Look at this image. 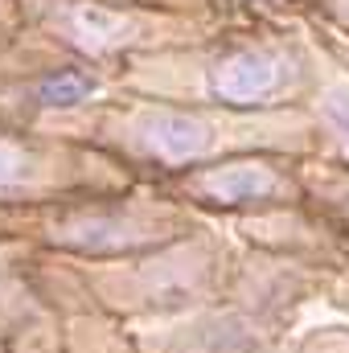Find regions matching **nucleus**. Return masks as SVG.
Instances as JSON below:
<instances>
[{"label": "nucleus", "instance_id": "obj_1", "mask_svg": "<svg viewBox=\"0 0 349 353\" xmlns=\"http://www.w3.org/2000/svg\"><path fill=\"white\" fill-rule=\"evenodd\" d=\"M275 83H279V62L267 58V54H239V58L222 62L218 74H214L218 94L230 99V103L263 99L267 90H275Z\"/></svg>", "mask_w": 349, "mask_h": 353}, {"label": "nucleus", "instance_id": "obj_2", "mask_svg": "<svg viewBox=\"0 0 349 353\" xmlns=\"http://www.w3.org/2000/svg\"><path fill=\"white\" fill-rule=\"evenodd\" d=\"M152 140H157V148H165L169 157H185V152L201 148V128L189 123V119H173V115H165V119L152 123Z\"/></svg>", "mask_w": 349, "mask_h": 353}, {"label": "nucleus", "instance_id": "obj_3", "mask_svg": "<svg viewBox=\"0 0 349 353\" xmlns=\"http://www.w3.org/2000/svg\"><path fill=\"white\" fill-rule=\"evenodd\" d=\"M119 21L115 17H107V12H99V8H79L74 12V33L83 37V46H99V41H111V37H119Z\"/></svg>", "mask_w": 349, "mask_h": 353}, {"label": "nucleus", "instance_id": "obj_4", "mask_svg": "<svg viewBox=\"0 0 349 353\" xmlns=\"http://www.w3.org/2000/svg\"><path fill=\"white\" fill-rule=\"evenodd\" d=\"M87 90H90V83L83 74H58V79H50V83L41 87V99L54 103V107H66V103H79Z\"/></svg>", "mask_w": 349, "mask_h": 353}, {"label": "nucleus", "instance_id": "obj_5", "mask_svg": "<svg viewBox=\"0 0 349 353\" xmlns=\"http://www.w3.org/2000/svg\"><path fill=\"white\" fill-rule=\"evenodd\" d=\"M267 185V176L263 173H226V176H214L210 181V189H218L222 197H230V193H255V189H263Z\"/></svg>", "mask_w": 349, "mask_h": 353}, {"label": "nucleus", "instance_id": "obj_6", "mask_svg": "<svg viewBox=\"0 0 349 353\" xmlns=\"http://www.w3.org/2000/svg\"><path fill=\"white\" fill-rule=\"evenodd\" d=\"M325 111H329V119H333V123H337V128L349 136V94H329Z\"/></svg>", "mask_w": 349, "mask_h": 353}]
</instances>
